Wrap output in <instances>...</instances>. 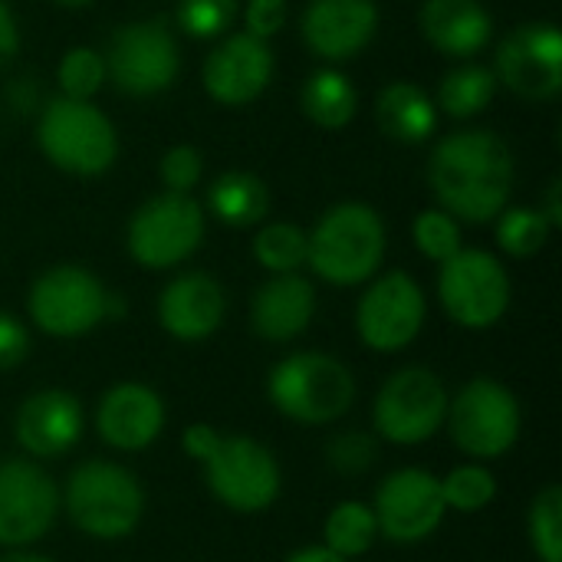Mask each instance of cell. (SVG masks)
Returning <instances> with one entry per match:
<instances>
[{
	"mask_svg": "<svg viewBox=\"0 0 562 562\" xmlns=\"http://www.w3.org/2000/svg\"><path fill=\"white\" fill-rule=\"evenodd\" d=\"M428 181L454 221L487 224L507 211L514 191V155L494 132H454L435 148Z\"/></svg>",
	"mask_w": 562,
	"mask_h": 562,
	"instance_id": "1",
	"label": "cell"
},
{
	"mask_svg": "<svg viewBox=\"0 0 562 562\" xmlns=\"http://www.w3.org/2000/svg\"><path fill=\"white\" fill-rule=\"evenodd\" d=\"M181 448L201 464L204 484L217 504L234 514H263L283 491L277 454L247 435H224L207 422H194L181 435Z\"/></svg>",
	"mask_w": 562,
	"mask_h": 562,
	"instance_id": "2",
	"label": "cell"
},
{
	"mask_svg": "<svg viewBox=\"0 0 562 562\" xmlns=\"http://www.w3.org/2000/svg\"><path fill=\"white\" fill-rule=\"evenodd\" d=\"M59 504L72 527L99 543L132 537L145 517V491L138 477L115 461H82L72 468Z\"/></svg>",
	"mask_w": 562,
	"mask_h": 562,
	"instance_id": "3",
	"label": "cell"
},
{
	"mask_svg": "<svg viewBox=\"0 0 562 562\" xmlns=\"http://www.w3.org/2000/svg\"><path fill=\"white\" fill-rule=\"evenodd\" d=\"M385 224L369 204H336L306 234V263L333 286L369 283L385 260Z\"/></svg>",
	"mask_w": 562,
	"mask_h": 562,
	"instance_id": "4",
	"label": "cell"
},
{
	"mask_svg": "<svg viewBox=\"0 0 562 562\" xmlns=\"http://www.w3.org/2000/svg\"><path fill=\"white\" fill-rule=\"evenodd\" d=\"M267 398L283 418L323 428L349 415L356 375L329 352H290L267 372Z\"/></svg>",
	"mask_w": 562,
	"mask_h": 562,
	"instance_id": "5",
	"label": "cell"
},
{
	"mask_svg": "<svg viewBox=\"0 0 562 562\" xmlns=\"http://www.w3.org/2000/svg\"><path fill=\"white\" fill-rule=\"evenodd\" d=\"M26 313L43 336L79 339L95 333L105 319L122 316L125 303L122 296L109 293L92 270L59 263L33 280Z\"/></svg>",
	"mask_w": 562,
	"mask_h": 562,
	"instance_id": "6",
	"label": "cell"
},
{
	"mask_svg": "<svg viewBox=\"0 0 562 562\" xmlns=\"http://www.w3.org/2000/svg\"><path fill=\"white\" fill-rule=\"evenodd\" d=\"M445 428L458 451L484 464L504 458L520 441L524 412L517 395L504 382L477 375L448 402Z\"/></svg>",
	"mask_w": 562,
	"mask_h": 562,
	"instance_id": "7",
	"label": "cell"
},
{
	"mask_svg": "<svg viewBox=\"0 0 562 562\" xmlns=\"http://www.w3.org/2000/svg\"><path fill=\"white\" fill-rule=\"evenodd\" d=\"M448 389L438 372L425 366H408L389 375L372 402L375 438L389 445H425L431 441L448 418Z\"/></svg>",
	"mask_w": 562,
	"mask_h": 562,
	"instance_id": "8",
	"label": "cell"
},
{
	"mask_svg": "<svg viewBox=\"0 0 562 562\" xmlns=\"http://www.w3.org/2000/svg\"><path fill=\"white\" fill-rule=\"evenodd\" d=\"M36 138L43 155L56 168L82 178L102 175L119 155V138L112 122L95 105L66 95L46 102Z\"/></svg>",
	"mask_w": 562,
	"mask_h": 562,
	"instance_id": "9",
	"label": "cell"
},
{
	"mask_svg": "<svg viewBox=\"0 0 562 562\" xmlns=\"http://www.w3.org/2000/svg\"><path fill=\"white\" fill-rule=\"evenodd\" d=\"M438 300L461 329L481 333L497 326L510 310V277L494 254L461 247L441 263Z\"/></svg>",
	"mask_w": 562,
	"mask_h": 562,
	"instance_id": "10",
	"label": "cell"
},
{
	"mask_svg": "<svg viewBox=\"0 0 562 562\" xmlns=\"http://www.w3.org/2000/svg\"><path fill=\"white\" fill-rule=\"evenodd\" d=\"M128 254L148 270L184 263L204 240V211L188 194H158L145 201L128 221Z\"/></svg>",
	"mask_w": 562,
	"mask_h": 562,
	"instance_id": "11",
	"label": "cell"
},
{
	"mask_svg": "<svg viewBox=\"0 0 562 562\" xmlns=\"http://www.w3.org/2000/svg\"><path fill=\"white\" fill-rule=\"evenodd\" d=\"M369 507L375 514L379 537L398 547L425 543L428 537L438 533V527L448 517V507L441 497V477H435L425 468L392 471L379 484Z\"/></svg>",
	"mask_w": 562,
	"mask_h": 562,
	"instance_id": "12",
	"label": "cell"
},
{
	"mask_svg": "<svg viewBox=\"0 0 562 562\" xmlns=\"http://www.w3.org/2000/svg\"><path fill=\"white\" fill-rule=\"evenodd\" d=\"M428 316L425 290L415 277L392 270L369 283L356 306V333L372 352L395 356L408 349Z\"/></svg>",
	"mask_w": 562,
	"mask_h": 562,
	"instance_id": "13",
	"label": "cell"
},
{
	"mask_svg": "<svg viewBox=\"0 0 562 562\" xmlns=\"http://www.w3.org/2000/svg\"><path fill=\"white\" fill-rule=\"evenodd\" d=\"M59 517V487L33 458L0 461V547L30 550Z\"/></svg>",
	"mask_w": 562,
	"mask_h": 562,
	"instance_id": "14",
	"label": "cell"
},
{
	"mask_svg": "<svg viewBox=\"0 0 562 562\" xmlns=\"http://www.w3.org/2000/svg\"><path fill=\"white\" fill-rule=\"evenodd\" d=\"M181 53L161 20L128 23L109 43L105 76L128 95H155L178 79Z\"/></svg>",
	"mask_w": 562,
	"mask_h": 562,
	"instance_id": "15",
	"label": "cell"
},
{
	"mask_svg": "<svg viewBox=\"0 0 562 562\" xmlns=\"http://www.w3.org/2000/svg\"><path fill=\"white\" fill-rule=\"evenodd\" d=\"M497 76L524 99L547 102L562 89V36L553 23H524L497 49Z\"/></svg>",
	"mask_w": 562,
	"mask_h": 562,
	"instance_id": "16",
	"label": "cell"
},
{
	"mask_svg": "<svg viewBox=\"0 0 562 562\" xmlns=\"http://www.w3.org/2000/svg\"><path fill=\"white\" fill-rule=\"evenodd\" d=\"M86 431L82 402L66 389H43L20 402L13 418L16 445L33 461H53L69 454Z\"/></svg>",
	"mask_w": 562,
	"mask_h": 562,
	"instance_id": "17",
	"label": "cell"
},
{
	"mask_svg": "<svg viewBox=\"0 0 562 562\" xmlns=\"http://www.w3.org/2000/svg\"><path fill=\"white\" fill-rule=\"evenodd\" d=\"M95 431L115 451H145L165 431V402L142 382H119L95 405Z\"/></svg>",
	"mask_w": 562,
	"mask_h": 562,
	"instance_id": "18",
	"label": "cell"
},
{
	"mask_svg": "<svg viewBox=\"0 0 562 562\" xmlns=\"http://www.w3.org/2000/svg\"><path fill=\"white\" fill-rule=\"evenodd\" d=\"M227 296L211 273L191 270L175 277L158 296V326L178 342H201L221 329Z\"/></svg>",
	"mask_w": 562,
	"mask_h": 562,
	"instance_id": "19",
	"label": "cell"
},
{
	"mask_svg": "<svg viewBox=\"0 0 562 562\" xmlns=\"http://www.w3.org/2000/svg\"><path fill=\"white\" fill-rule=\"evenodd\" d=\"M273 72V56L267 49V40L250 36L247 30L224 40L204 63V86L211 99L221 105H247L254 102Z\"/></svg>",
	"mask_w": 562,
	"mask_h": 562,
	"instance_id": "20",
	"label": "cell"
},
{
	"mask_svg": "<svg viewBox=\"0 0 562 562\" xmlns=\"http://www.w3.org/2000/svg\"><path fill=\"white\" fill-rule=\"evenodd\" d=\"M379 26L372 0H310L303 13V36L316 56L352 59L362 53Z\"/></svg>",
	"mask_w": 562,
	"mask_h": 562,
	"instance_id": "21",
	"label": "cell"
},
{
	"mask_svg": "<svg viewBox=\"0 0 562 562\" xmlns=\"http://www.w3.org/2000/svg\"><path fill=\"white\" fill-rule=\"evenodd\" d=\"M316 316V290L300 273H273L250 303V326L263 342L300 339Z\"/></svg>",
	"mask_w": 562,
	"mask_h": 562,
	"instance_id": "22",
	"label": "cell"
},
{
	"mask_svg": "<svg viewBox=\"0 0 562 562\" xmlns=\"http://www.w3.org/2000/svg\"><path fill=\"white\" fill-rule=\"evenodd\" d=\"M491 13L481 0H425L422 33L448 56H474L491 40Z\"/></svg>",
	"mask_w": 562,
	"mask_h": 562,
	"instance_id": "23",
	"label": "cell"
},
{
	"mask_svg": "<svg viewBox=\"0 0 562 562\" xmlns=\"http://www.w3.org/2000/svg\"><path fill=\"white\" fill-rule=\"evenodd\" d=\"M375 119L382 132L398 142H425L438 125L435 102L412 82H392L389 89H382L375 102Z\"/></svg>",
	"mask_w": 562,
	"mask_h": 562,
	"instance_id": "24",
	"label": "cell"
},
{
	"mask_svg": "<svg viewBox=\"0 0 562 562\" xmlns=\"http://www.w3.org/2000/svg\"><path fill=\"white\" fill-rule=\"evenodd\" d=\"M211 211L227 227H254L270 211V191L267 184L250 171H227L221 175L207 191Z\"/></svg>",
	"mask_w": 562,
	"mask_h": 562,
	"instance_id": "25",
	"label": "cell"
},
{
	"mask_svg": "<svg viewBox=\"0 0 562 562\" xmlns=\"http://www.w3.org/2000/svg\"><path fill=\"white\" fill-rule=\"evenodd\" d=\"M300 102H303V112L316 125H323V128H342L356 115L359 92H356V86L342 72H336V69H316L303 82Z\"/></svg>",
	"mask_w": 562,
	"mask_h": 562,
	"instance_id": "26",
	"label": "cell"
},
{
	"mask_svg": "<svg viewBox=\"0 0 562 562\" xmlns=\"http://www.w3.org/2000/svg\"><path fill=\"white\" fill-rule=\"evenodd\" d=\"M379 540V524L369 504L362 501H339L323 524V547L342 560L366 557Z\"/></svg>",
	"mask_w": 562,
	"mask_h": 562,
	"instance_id": "27",
	"label": "cell"
},
{
	"mask_svg": "<svg viewBox=\"0 0 562 562\" xmlns=\"http://www.w3.org/2000/svg\"><path fill=\"white\" fill-rule=\"evenodd\" d=\"M497 92V76L484 66H461V69H451L441 82V92H438V102L448 115L454 119H468V115H477L481 109L491 105Z\"/></svg>",
	"mask_w": 562,
	"mask_h": 562,
	"instance_id": "28",
	"label": "cell"
},
{
	"mask_svg": "<svg viewBox=\"0 0 562 562\" xmlns=\"http://www.w3.org/2000/svg\"><path fill=\"white\" fill-rule=\"evenodd\" d=\"M441 497L448 514H481L497 497V477L481 461L461 464L448 477H441Z\"/></svg>",
	"mask_w": 562,
	"mask_h": 562,
	"instance_id": "29",
	"label": "cell"
},
{
	"mask_svg": "<svg viewBox=\"0 0 562 562\" xmlns=\"http://www.w3.org/2000/svg\"><path fill=\"white\" fill-rule=\"evenodd\" d=\"M254 257L270 273H296L306 263V231L286 221H273L254 237Z\"/></svg>",
	"mask_w": 562,
	"mask_h": 562,
	"instance_id": "30",
	"label": "cell"
},
{
	"mask_svg": "<svg viewBox=\"0 0 562 562\" xmlns=\"http://www.w3.org/2000/svg\"><path fill=\"white\" fill-rule=\"evenodd\" d=\"M527 537L540 562H562V487H543L527 514Z\"/></svg>",
	"mask_w": 562,
	"mask_h": 562,
	"instance_id": "31",
	"label": "cell"
},
{
	"mask_svg": "<svg viewBox=\"0 0 562 562\" xmlns=\"http://www.w3.org/2000/svg\"><path fill=\"white\" fill-rule=\"evenodd\" d=\"M501 224H497V244L504 254L517 257V260H527L533 254H540L553 234L550 221L543 217V211L537 207H510V211H501L497 214Z\"/></svg>",
	"mask_w": 562,
	"mask_h": 562,
	"instance_id": "32",
	"label": "cell"
},
{
	"mask_svg": "<svg viewBox=\"0 0 562 562\" xmlns=\"http://www.w3.org/2000/svg\"><path fill=\"white\" fill-rule=\"evenodd\" d=\"M56 79H59L66 99L89 102V95H95L99 86H102V79H105V59H102L95 49L76 46V49H69V53L59 59Z\"/></svg>",
	"mask_w": 562,
	"mask_h": 562,
	"instance_id": "33",
	"label": "cell"
},
{
	"mask_svg": "<svg viewBox=\"0 0 562 562\" xmlns=\"http://www.w3.org/2000/svg\"><path fill=\"white\" fill-rule=\"evenodd\" d=\"M415 247L428 257V260H451L461 250V227L448 211H422L415 217Z\"/></svg>",
	"mask_w": 562,
	"mask_h": 562,
	"instance_id": "34",
	"label": "cell"
},
{
	"mask_svg": "<svg viewBox=\"0 0 562 562\" xmlns=\"http://www.w3.org/2000/svg\"><path fill=\"white\" fill-rule=\"evenodd\" d=\"M375 458H379V438L369 435V431H339L326 445L329 468L346 474V477L366 474L375 464Z\"/></svg>",
	"mask_w": 562,
	"mask_h": 562,
	"instance_id": "35",
	"label": "cell"
},
{
	"mask_svg": "<svg viewBox=\"0 0 562 562\" xmlns=\"http://www.w3.org/2000/svg\"><path fill=\"white\" fill-rule=\"evenodd\" d=\"M237 16V0H181L178 23L191 36H217Z\"/></svg>",
	"mask_w": 562,
	"mask_h": 562,
	"instance_id": "36",
	"label": "cell"
},
{
	"mask_svg": "<svg viewBox=\"0 0 562 562\" xmlns=\"http://www.w3.org/2000/svg\"><path fill=\"white\" fill-rule=\"evenodd\" d=\"M201 171H204L201 151L191 145H175L161 158V181L171 194H188L201 181Z\"/></svg>",
	"mask_w": 562,
	"mask_h": 562,
	"instance_id": "37",
	"label": "cell"
},
{
	"mask_svg": "<svg viewBox=\"0 0 562 562\" xmlns=\"http://www.w3.org/2000/svg\"><path fill=\"white\" fill-rule=\"evenodd\" d=\"M26 356H30V329L16 316L0 313V372L16 369Z\"/></svg>",
	"mask_w": 562,
	"mask_h": 562,
	"instance_id": "38",
	"label": "cell"
},
{
	"mask_svg": "<svg viewBox=\"0 0 562 562\" xmlns=\"http://www.w3.org/2000/svg\"><path fill=\"white\" fill-rule=\"evenodd\" d=\"M286 23V0H250L247 3V33L267 40Z\"/></svg>",
	"mask_w": 562,
	"mask_h": 562,
	"instance_id": "39",
	"label": "cell"
},
{
	"mask_svg": "<svg viewBox=\"0 0 562 562\" xmlns=\"http://www.w3.org/2000/svg\"><path fill=\"white\" fill-rule=\"evenodd\" d=\"M40 99H43V89H40V82H33V79H16V82H10L7 86V102L16 109V112H33L36 105H40Z\"/></svg>",
	"mask_w": 562,
	"mask_h": 562,
	"instance_id": "40",
	"label": "cell"
},
{
	"mask_svg": "<svg viewBox=\"0 0 562 562\" xmlns=\"http://www.w3.org/2000/svg\"><path fill=\"white\" fill-rule=\"evenodd\" d=\"M16 49H20V30H16L13 13H10L7 3L0 0V69L16 56Z\"/></svg>",
	"mask_w": 562,
	"mask_h": 562,
	"instance_id": "41",
	"label": "cell"
},
{
	"mask_svg": "<svg viewBox=\"0 0 562 562\" xmlns=\"http://www.w3.org/2000/svg\"><path fill=\"white\" fill-rule=\"evenodd\" d=\"M543 217L550 221V227H560L562 224V181L557 178L547 191V207H543Z\"/></svg>",
	"mask_w": 562,
	"mask_h": 562,
	"instance_id": "42",
	"label": "cell"
},
{
	"mask_svg": "<svg viewBox=\"0 0 562 562\" xmlns=\"http://www.w3.org/2000/svg\"><path fill=\"white\" fill-rule=\"evenodd\" d=\"M283 562H349V560L336 557V553H333V550H326V547H303V550L290 553Z\"/></svg>",
	"mask_w": 562,
	"mask_h": 562,
	"instance_id": "43",
	"label": "cell"
},
{
	"mask_svg": "<svg viewBox=\"0 0 562 562\" xmlns=\"http://www.w3.org/2000/svg\"><path fill=\"white\" fill-rule=\"evenodd\" d=\"M0 562H56L53 557H43V553H33V550H7Z\"/></svg>",
	"mask_w": 562,
	"mask_h": 562,
	"instance_id": "44",
	"label": "cell"
},
{
	"mask_svg": "<svg viewBox=\"0 0 562 562\" xmlns=\"http://www.w3.org/2000/svg\"><path fill=\"white\" fill-rule=\"evenodd\" d=\"M56 3H63V7H86V3H92V0H56Z\"/></svg>",
	"mask_w": 562,
	"mask_h": 562,
	"instance_id": "45",
	"label": "cell"
}]
</instances>
